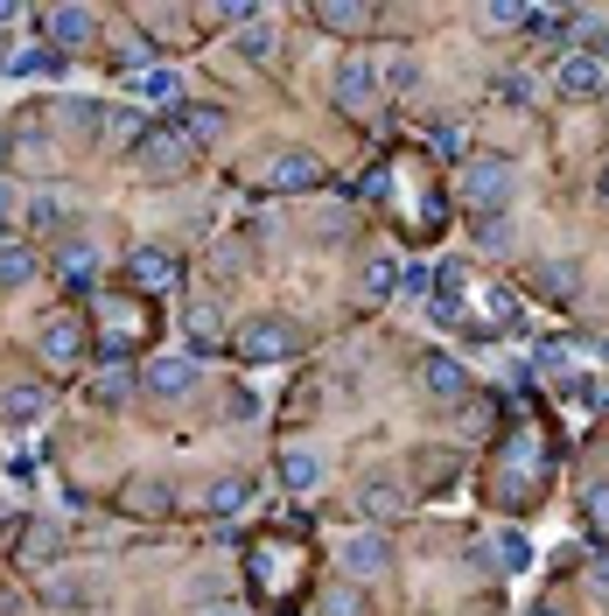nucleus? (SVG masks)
<instances>
[{
  "instance_id": "nucleus-1",
  "label": "nucleus",
  "mask_w": 609,
  "mask_h": 616,
  "mask_svg": "<svg viewBox=\"0 0 609 616\" xmlns=\"http://www.w3.org/2000/svg\"><path fill=\"white\" fill-rule=\"evenodd\" d=\"M189 154H197V147L182 141V127H147L141 147H133V168H141L147 183H176L189 168Z\"/></svg>"
},
{
  "instance_id": "nucleus-2",
  "label": "nucleus",
  "mask_w": 609,
  "mask_h": 616,
  "mask_svg": "<svg viewBox=\"0 0 609 616\" xmlns=\"http://www.w3.org/2000/svg\"><path fill=\"white\" fill-rule=\"evenodd\" d=\"M511 197V162L498 154H477V162H463V204L477 210V218H498Z\"/></svg>"
},
{
  "instance_id": "nucleus-3",
  "label": "nucleus",
  "mask_w": 609,
  "mask_h": 616,
  "mask_svg": "<svg viewBox=\"0 0 609 616\" xmlns=\"http://www.w3.org/2000/svg\"><path fill=\"white\" fill-rule=\"evenodd\" d=\"M336 568H344V582H378V574L392 568V547H386V532H351L344 547H336Z\"/></svg>"
},
{
  "instance_id": "nucleus-4",
  "label": "nucleus",
  "mask_w": 609,
  "mask_h": 616,
  "mask_svg": "<svg viewBox=\"0 0 609 616\" xmlns=\"http://www.w3.org/2000/svg\"><path fill=\"white\" fill-rule=\"evenodd\" d=\"M322 183V162L315 154H274V162H266V189H274V197H301V189H315Z\"/></svg>"
},
{
  "instance_id": "nucleus-5",
  "label": "nucleus",
  "mask_w": 609,
  "mask_h": 616,
  "mask_svg": "<svg viewBox=\"0 0 609 616\" xmlns=\"http://www.w3.org/2000/svg\"><path fill=\"white\" fill-rule=\"evenodd\" d=\"M554 85L567 91V99H596V91L609 85V64H602L596 50H575V56H567V64L554 70Z\"/></svg>"
},
{
  "instance_id": "nucleus-6",
  "label": "nucleus",
  "mask_w": 609,
  "mask_h": 616,
  "mask_svg": "<svg viewBox=\"0 0 609 616\" xmlns=\"http://www.w3.org/2000/svg\"><path fill=\"white\" fill-rule=\"evenodd\" d=\"M126 91H133V99H147V106H182V77L168 70V64H133L126 70Z\"/></svg>"
},
{
  "instance_id": "nucleus-7",
  "label": "nucleus",
  "mask_w": 609,
  "mask_h": 616,
  "mask_svg": "<svg viewBox=\"0 0 609 616\" xmlns=\"http://www.w3.org/2000/svg\"><path fill=\"white\" fill-rule=\"evenodd\" d=\"M288 351H295L288 322H245V337H239V358L245 364H274V358H288Z\"/></svg>"
},
{
  "instance_id": "nucleus-8",
  "label": "nucleus",
  "mask_w": 609,
  "mask_h": 616,
  "mask_svg": "<svg viewBox=\"0 0 609 616\" xmlns=\"http://www.w3.org/2000/svg\"><path fill=\"white\" fill-rule=\"evenodd\" d=\"M378 99V70H372V56H344L336 64V106H372Z\"/></svg>"
},
{
  "instance_id": "nucleus-9",
  "label": "nucleus",
  "mask_w": 609,
  "mask_h": 616,
  "mask_svg": "<svg viewBox=\"0 0 609 616\" xmlns=\"http://www.w3.org/2000/svg\"><path fill=\"white\" fill-rule=\"evenodd\" d=\"M43 35L56 50H85L91 35H99V22H91V8H49L43 14Z\"/></svg>"
},
{
  "instance_id": "nucleus-10",
  "label": "nucleus",
  "mask_w": 609,
  "mask_h": 616,
  "mask_svg": "<svg viewBox=\"0 0 609 616\" xmlns=\"http://www.w3.org/2000/svg\"><path fill=\"white\" fill-rule=\"evenodd\" d=\"M147 393H155V399H182L189 393V385H197V358H155V364H147Z\"/></svg>"
},
{
  "instance_id": "nucleus-11",
  "label": "nucleus",
  "mask_w": 609,
  "mask_h": 616,
  "mask_svg": "<svg viewBox=\"0 0 609 616\" xmlns=\"http://www.w3.org/2000/svg\"><path fill=\"white\" fill-rule=\"evenodd\" d=\"M463 364H455V358H421V393L428 399H463Z\"/></svg>"
},
{
  "instance_id": "nucleus-12",
  "label": "nucleus",
  "mask_w": 609,
  "mask_h": 616,
  "mask_svg": "<svg viewBox=\"0 0 609 616\" xmlns=\"http://www.w3.org/2000/svg\"><path fill=\"white\" fill-rule=\"evenodd\" d=\"M91 274H99V245L70 239L64 253H56V280H70V287H91Z\"/></svg>"
},
{
  "instance_id": "nucleus-13",
  "label": "nucleus",
  "mask_w": 609,
  "mask_h": 616,
  "mask_svg": "<svg viewBox=\"0 0 609 616\" xmlns=\"http://www.w3.org/2000/svg\"><path fill=\"white\" fill-rule=\"evenodd\" d=\"M176 112H182V141H189V147L224 141V112H218V106H176Z\"/></svg>"
},
{
  "instance_id": "nucleus-14",
  "label": "nucleus",
  "mask_w": 609,
  "mask_h": 616,
  "mask_svg": "<svg viewBox=\"0 0 609 616\" xmlns=\"http://www.w3.org/2000/svg\"><path fill=\"white\" fill-rule=\"evenodd\" d=\"M365 22H372V8H357V0H315V29L351 35V29H365Z\"/></svg>"
},
{
  "instance_id": "nucleus-15",
  "label": "nucleus",
  "mask_w": 609,
  "mask_h": 616,
  "mask_svg": "<svg viewBox=\"0 0 609 616\" xmlns=\"http://www.w3.org/2000/svg\"><path fill=\"white\" fill-rule=\"evenodd\" d=\"M43 358H49V364H70V358H78V322H70V316H49V322H43Z\"/></svg>"
},
{
  "instance_id": "nucleus-16",
  "label": "nucleus",
  "mask_w": 609,
  "mask_h": 616,
  "mask_svg": "<svg viewBox=\"0 0 609 616\" xmlns=\"http://www.w3.org/2000/svg\"><path fill=\"white\" fill-rule=\"evenodd\" d=\"M280 484H288V491H315V484H322L315 449H288V455H280Z\"/></svg>"
},
{
  "instance_id": "nucleus-17",
  "label": "nucleus",
  "mask_w": 609,
  "mask_h": 616,
  "mask_svg": "<svg viewBox=\"0 0 609 616\" xmlns=\"http://www.w3.org/2000/svg\"><path fill=\"white\" fill-rule=\"evenodd\" d=\"M126 393H133V372H126V364H120V358H112V364H106V372H99V378H91V399H99V407H126Z\"/></svg>"
},
{
  "instance_id": "nucleus-18",
  "label": "nucleus",
  "mask_w": 609,
  "mask_h": 616,
  "mask_svg": "<svg viewBox=\"0 0 609 616\" xmlns=\"http://www.w3.org/2000/svg\"><path fill=\"white\" fill-rule=\"evenodd\" d=\"M490 553H498V568H505V574H519V568H532V539H525L519 526H505L498 539H490Z\"/></svg>"
},
{
  "instance_id": "nucleus-19",
  "label": "nucleus",
  "mask_w": 609,
  "mask_h": 616,
  "mask_svg": "<svg viewBox=\"0 0 609 616\" xmlns=\"http://www.w3.org/2000/svg\"><path fill=\"white\" fill-rule=\"evenodd\" d=\"M399 280H407V266H399L392 253L365 266V295H372V301H392V295H399Z\"/></svg>"
},
{
  "instance_id": "nucleus-20",
  "label": "nucleus",
  "mask_w": 609,
  "mask_h": 616,
  "mask_svg": "<svg viewBox=\"0 0 609 616\" xmlns=\"http://www.w3.org/2000/svg\"><path fill=\"white\" fill-rule=\"evenodd\" d=\"M133 280H141V287H168V280H176V260L155 253V245H141V253H133Z\"/></svg>"
},
{
  "instance_id": "nucleus-21",
  "label": "nucleus",
  "mask_w": 609,
  "mask_h": 616,
  "mask_svg": "<svg viewBox=\"0 0 609 616\" xmlns=\"http://www.w3.org/2000/svg\"><path fill=\"white\" fill-rule=\"evenodd\" d=\"M35 280V253L29 245H0V287H29Z\"/></svg>"
},
{
  "instance_id": "nucleus-22",
  "label": "nucleus",
  "mask_w": 609,
  "mask_h": 616,
  "mask_svg": "<svg viewBox=\"0 0 609 616\" xmlns=\"http://www.w3.org/2000/svg\"><path fill=\"white\" fill-rule=\"evenodd\" d=\"M280 50V35H274V22H253V29H239V56L245 64H266V56Z\"/></svg>"
},
{
  "instance_id": "nucleus-23",
  "label": "nucleus",
  "mask_w": 609,
  "mask_h": 616,
  "mask_svg": "<svg viewBox=\"0 0 609 616\" xmlns=\"http://www.w3.org/2000/svg\"><path fill=\"white\" fill-rule=\"evenodd\" d=\"M203 505H211V518H239V512H245V476H224V484H211V497H203Z\"/></svg>"
},
{
  "instance_id": "nucleus-24",
  "label": "nucleus",
  "mask_w": 609,
  "mask_h": 616,
  "mask_svg": "<svg viewBox=\"0 0 609 616\" xmlns=\"http://www.w3.org/2000/svg\"><path fill=\"white\" fill-rule=\"evenodd\" d=\"M56 218H70V197H64V189H43V197H29V224H56Z\"/></svg>"
},
{
  "instance_id": "nucleus-25",
  "label": "nucleus",
  "mask_w": 609,
  "mask_h": 616,
  "mask_svg": "<svg viewBox=\"0 0 609 616\" xmlns=\"http://www.w3.org/2000/svg\"><path fill=\"white\" fill-rule=\"evenodd\" d=\"M0 414H8V420H35V414H43V393H35V385H14V393L0 399Z\"/></svg>"
},
{
  "instance_id": "nucleus-26",
  "label": "nucleus",
  "mask_w": 609,
  "mask_h": 616,
  "mask_svg": "<svg viewBox=\"0 0 609 616\" xmlns=\"http://www.w3.org/2000/svg\"><path fill=\"white\" fill-rule=\"evenodd\" d=\"M322 616H365V595H357L351 582H336L330 595H322Z\"/></svg>"
},
{
  "instance_id": "nucleus-27",
  "label": "nucleus",
  "mask_w": 609,
  "mask_h": 616,
  "mask_svg": "<svg viewBox=\"0 0 609 616\" xmlns=\"http://www.w3.org/2000/svg\"><path fill=\"white\" fill-rule=\"evenodd\" d=\"M218 330H224V316H218L211 301H197V308H189V337H197V343H211Z\"/></svg>"
},
{
  "instance_id": "nucleus-28",
  "label": "nucleus",
  "mask_w": 609,
  "mask_h": 616,
  "mask_svg": "<svg viewBox=\"0 0 609 616\" xmlns=\"http://www.w3.org/2000/svg\"><path fill=\"white\" fill-rule=\"evenodd\" d=\"M477 22H484V29H519L525 8H511V0H490V8H477Z\"/></svg>"
},
{
  "instance_id": "nucleus-29",
  "label": "nucleus",
  "mask_w": 609,
  "mask_h": 616,
  "mask_svg": "<svg viewBox=\"0 0 609 616\" xmlns=\"http://www.w3.org/2000/svg\"><path fill=\"white\" fill-rule=\"evenodd\" d=\"M477 245H484V253H498V245H511V224H505V218H477Z\"/></svg>"
},
{
  "instance_id": "nucleus-30",
  "label": "nucleus",
  "mask_w": 609,
  "mask_h": 616,
  "mask_svg": "<svg viewBox=\"0 0 609 616\" xmlns=\"http://www.w3.org/2000/svg\"><path fill=\"white\" fill-rule=\"evenodd\" d=\"M365 512H407V497L392 484H365Z\"/></svg>"
},
{
  "instance_id": "nucleus-31",
  "label": "nucleus",
  "mask_w": 609,
  "mask_h": 616,
  "mask_svg": "<svg viewBox=\"0 0 609 616\" xmlns=\"http://www.w3.org/2000/svg\"><path fill=\"white\" fill-rule=\"evenodd\" d=\"M540 287H546V295H575V266H540Z\"/></svg>"
},
{
  "instance_id": "nucleus-32",
  "label": "nucleus",
  "mask_w": 609,
  "mask_h": 616,
  "mask_svg": "<svg viewBox=\"0 0 609 616\" xmlns=\"http://www.w3.org/2000/svg\"><path fill=\"white\" fill-rule=\"evenodd\" d=\"M490 91H498V99H505V106H525V99H532V85H525V77H519V70H505V77H498V85H490Z\"/></svg>"
},
{
  "instance_id": "nucleus-33",
  "label": "nucleus",
  "mask_w": 609,
  "mask_h": 616,
  "mask_svg": "<svg viewBox=\"0 0 609 616\" xmlns=\"http://www.w3.org/2000/svg\"><path fill=\"white\" fill-rule=\"evenodd\" d=\"M8 70H22V77H35V70H56V50H22Z\"/></svg>"
},
{
  "instance_id": "nucleus-34",
  "label": "nucleus",
  "mask_w": 609,
  "mask_h": 616,
  "mask_svg": "<svg viewBox=\"0 0 609 616\" xmlns=\"http://www.w3.org/2000/svg\"><path fill=\"white\" fill-rule=\"evenodd\" d=\"M14 218H22V197H14V183H8V176H0V231H8Z\"/></svg>"
},
{
  "instance_id": "nucleus-35",
  "label": "nucleus",
  "mask_w": 609,
  "mask_h": 616,
  "mask_svg": "<svg viewBox=\"0 0 609 616\" xmlns=\"http://www.w3.org/2000/svg\"><path fill=\"white\" fill-rule=\"evenodd\" d=\"M434 147H442V154H463L469 141H463V127H434Z\"/></svg>"
},
{
  "instance_id": "nucleus-36",
  "label": "nucleus",
  "mask_w": 609,
  "mask_h": 616,
  "mask_svg": "<svg viewBox=\"0 0 609 616\" xmlns=\"http://www.w3.org/2000/svg\"><path fill=\"white\" fill-rule=\"evenodd\" d=\"M588 582H596V588L609 595V553H596V561H588Z\"/></svg>"
},
{
  "instance_id": "nucleus-37",
  "label": "nucleus",
  "mask_w": 609,
  "mask_h": 616,
  "mask_svg": "<svg viewBox=\"0 0 609 616\" xmlns=\"http://www.w3.org/2000/svg\"><path fill=\"white\" fill-rule=\"evenodd\" d=\"M532 616H567V609H561V603H540V609H532Z\"/></svg>"
},
{
  "instance_id": "nucleus-38",
  "label": "nucleus",
  "mask_w": 609,
  "mask_h": 616,
  "mask_svg": "<svg viewBox=\"0 0 609 616\" xmlns=\"http://www.w3.org/2000/svg\"><path fill=\"white\" fill-rule=\"evenodd\" d=\"M596 197H602V204H609V168H602V176H596Z\"/></svg>"
},
{
  "instance_id": "nucleus-39",
  "label": "nucleus",
  "mask_w": 609,
  "mask_h": 616,
  "mask_svg": "<svg viewBox=\"0 0 609 616\" xmlns=\"http://www.w3.org/2000/svg\"><path fill=\"white\" fill-rule=\"evenodd\" d=\"M14 22V0H0V29H8Z\"/></svg>"
},
{
  "instance_id": "nucleus-40",
  "label": "nucleus",
  "mask_w": 609,
  "mask_h": 616,
  "mask_svg": "<svg viewBox=\"0 0 609 616\" xmlns=\"http://www.w3.org/2000/svg\"><path fill=\"white\" fill-rule=\"evenodd\" d=\"M596 518H609V491H596Z\"/></svg>"
},
{
  "instance_id": "nucleus-41",
  "label": "nucleus",
  "mask_w": 609,
  "mask_h": 616,
  "mask_svg": "<svg viewBox=\"0 0 609 616\" xmlns=\"http://www.w3.org/2000/svg\"><path fill=\"white\" fill-rule=\"evenodd\" d=\"M203 616H239V609H203Z\"/></svg>"
},
{
  "instance_id": "nucleus-42",
  "label": "nucleus",
  "mask_w": 609,
  "mask_h": 616,
  "mask_svg": "<svg viewBox=\"0 0 609 616\" xmlns=\"http://www.w3.org/2000/svg\"><path fill=\"white\" fill-rule=\"evenodd\" d=\"M0 64H8V56H0Z\"/></svg>"
}]
</instances>
